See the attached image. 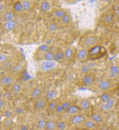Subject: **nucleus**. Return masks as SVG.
<instances>
[{
  "label": "nucleus",
  "mask_w": 119,
  "mask_h": 130,
  "mask_svg": "<svg viewBox=\"0 0 119 130\" xmlns=\"http://www.w3.org/2000/svg\"><path fill=\"white\" fill-rule=\"evenodd\" d=\"M105 54V49L103 46L99 45H95L88 50V58L92 60L99 59Z\"/></svg>",
  "instance_id": "nucleus-1"
},
{
  "label": "nucleus",
  "mask_w": 119,
  "mask_h": 130,
  "mask_svg": "<svg viewBox=\"0 0 119 130\" xmlns=\"http://www.w3.org/2000/svg\"><path fill=\"white\" fill-rule=\"evenodd\" d=\"M116 104V101L114 98L112 97L110 98L107 102L105 103H102L100 108L102 111H108L112 110Z\"/></svg>",
  "instance_id": "nucleus-2"
},
{
  "label": "nucleus",
  "mask_w": 119,
  "mask_h": 130,
  "mask_svg": "<svg viewBox=\"0 0 119 130\" xmlns=\"http://www.w3.org/2000/svg\"><path fill=\"white\" fill-rule=\"evenodd\" d=\"M56 62L54 60L47 61L45 60L41 64V69L44 71H50L55 69L56 67Z\"/></svg>",
  "instance_id": "nucleus-3"
},
{
  "label": "nucleus",
  "mask_w": 119,
  "mask_h": 130,
  "mask_svg": "<svg viewBox=\"0 0 119 130\" xmlns=\"http://www.w3.org/2000/svg\"><path fill=\"white\" fill-rule=\"evenodd\" d=\"M97 42V37L94 36H90L86 37L83 41L84 46L85 47L91 48L95 45Z\"/></svg>",
  "instance_id": "nucleus-4"
},
{
  "label": "nucleus",
  "mask_w": 119,
  "mask_h": 130,
  "mask_svg": "<svg viewBox=\"0 0 119 130\" xmlns=\"http://www.w3.org/2000/svg\"><path fill=\"white\" fill-rule=\"evenodd\" d=\"M85 120H86L85 119V117L83 115L78 114L72 116L70 120V122L72 124L78 125L84 124Z\"/></svg>",
  "instance_id": "nucleus-5"
},
{
  "label": "nucleus",
  "mask_w": 119,
  "mask_h": 130,
  "mask_svg": "<svg viewBox=\"0 0 119 130\" xmlns=\"http://www.w3.org/2000/svg\"><path fill=\"white\" fill-rule=\"evenodd\" d=\"M17 26V23L14 20L12 21L6 22L4 24V28L6 32H11L14 30Z\"/></svg>",
  "instance_id": "nucleus-6"
},
{
  "label": "nucleus",
  "mask_w": 119,
  "mask_h": 130,
  "mask_svg": "<svg viewBox=\"0 0 119 130\" xmlns=\"http://www.w3.org/2000/svg\"><path fill=\"white\" fill-rule=\"evenodd\" d=\"M82 82L85 86H90L94 82V78L90 75H85L82 79Z\"/></svg>",
  "instance_id": "nucleus-7"
},
{
  "label": "nucleus",
  "mask_w": 119,
  "mask_h": 130,
  "mask_svg": "<svg viewBox=\"0 0 119 130\" xmlns=\"http://www.w3.org/2000/svg\"><path fill=\"white\" fill-rule=\"evenodd\" d=\"M81 110V108L79 106L76 105H72L69 108L68 110V111L66 112L68 114L70 115H75L77 114H78L79 113Z\"/></svg>",
  "instance_id": "nucleus-8"
},
{
  "label": "nucleus",
  "mask_w": 119,
  "mask_h": 130,
  "mask_svg": "<svg viewBox=\"0 0 119 130\" xmlns=\"http://www.w3.org/2000/svg\"><path fill=\"white\" fill-rule=\"evenodd\" d=\"M77 59L80 61H84L88 58V51L85 49H81L78 52L77 55Z\"/></svg>",
  "instance_id": "nucleus-9"
},
{
  "label": "nucleus",
  "mask_w": 119,
  "mask_h": 130,
  "mask_svg": "<svg viewBox=\"0 0 119 130\" xmlns=\"http://www.w3.org/2000/svg\"><path fill=\"white\" fill-rule=\"evenodd\" d=\"M46 105V102L44 99H39L37 100L34 104V108L36 110H43Z\"/></svg>",
  "instance_id": "nucleus-10"
},
{
  "label": "nucleus",
  "mask_w": 119,
  "mask_h": 130,
  "mask_svg": "<svg viewBox=\"0 0 119 130\" xmlns=\"http://www.w3.org/2000/svg\"><path fill=\"white\" fill-rule=\"evenodd\" d=\"M91 120L97 124H101L103 122V119L102 116L99 114L95 112L92 113L91 114Z\"/></svg>",
  "instance_id": "nucleus-11"
},
{
  "label": "nucleus",
  "mask_w": 119,
  "mask_h": 130,
  "mask_svg": "<svg viewBox=\"0 0 119 130\" xmlns=\"http://www.w3.org/2000/svg\"><path fill=\"white\" fill-rule=\"evenodd\" d=\"M57 97V92L55 90L51 89L47 91L46 95V99L47 101L50 102L51 101L56 100V98Z\"/></svg>",
  "instance_id": "nucleus-12"
},
{
  "label": "nucleus",
  "mask_w": 119,
  "mask_h": 130,
  "mask_svg": "<svg viewBox=\"0 0 119 130\" xmlns=\"http://www.w3.org/2000/svg\"><path fill=\"white\" fill-rule=\"evenodd\" d=\"M111 83L108 81L103 80L102 81L98 84V88L101 90L102 91H106L108 90L111 88Z\"/></svg>",
  "instance_id": "nucleus-13"
},
{
  "label": "nucleus",
  "mask_w": 119,
  "mask_h": 130,
  "mask_svg": "<svg viewBox=\"0 0 119 130\" xmlns=\"http://www.w3.org/2000/svg\"><path fill=\"white\" fill-rule=\"evenodd\" d=\"M79 107L81 108V110L87 111L91 107V103L87 99H83L80 101Z\"/></svg>",
  "instance_id": "nucleus-14"
},
{
  "label": "nucleus",
  "mask_w": 119,
  "mask_h": 130,
  "mask_svg": "<svg viewBox=\"0 0 119 130\" xmlns=\"http://www.w3.org/2000/svg\"><path fill=\"white\" fill-rule=\"evenodd\" d=\"M13 82V79L10 76H3L0 79V83L3 86H9Z\"/></svg>",
  "instance_id": "nucleus-15"
},
{
  "label": "nucleus",
  "mask_w": 119,
  "mask_h": 130,
  "mask_svg": "<svg viewBox=\"0 0 119 130\" xmlns=\"http://www.w3.org/2000/svg\"><path fill=\"white\" fill-rule=\"evenodd\" d=\"M84 127L89 130H93L96 129L97 127V124L94 123L93 121L91 120H85L84 123Z\"/></svg>",
  "instance_id": "nucleus-16"
},
{
  "label": "nucleus",
  "mask_w": 119,
  "mask_h": 130,
  "mask_svg": "<svg viewBox=\"0 0 119 130\" xmlns=\"http://www.w3.org/2000/svg\"><path fill=\"white\" fill-rule=\"evenodd\" d=\"M65 58L64 52L62 51H58L54 54V60L56 62H59L64 60Z\"/></svg>",
  "instance_id": "nucleus-17"
},
{
  "label": "nucleus",
  "mask_w": 119,
  "mask_h": 130,
  "mask_svg": "<svg viewBox=\"0 0 119 130\" xmlns=\"http://www.w3.org/2000/svg\"><path fill=\"white\" fill-rule=\"evenodd\" d=\"M45 129L46 130H56L57 129V123L53 121H48Z\"/></svg>",
  "instance_id": "nucleus-18"
},
{
  "label": "nucleus",
  "mask_w": 119,
  "mask_h": 130,
  "mask_svg": "<svg viewBox=\"0 0 119 130\" xmlns=\"http://www.w3.org/2000/svg\"><path fill=\"white\" fill-rule=\"evenodd\" d=\"M47 121L45 118H40L37 123V128L39 130H43L45 129Z\"/></svg>",
  "instance_id": "nucleus-19"
},
{
  "label": "nucleus",
  "mask_w": 119,
  "mask_h": 130,
  "mask_svg": "<svg viewBox=\"0 0 119 130\" xmlns=\"http://www.w3.org/2000/svg\"><path fill=\"white\" fill-rule=\"evenodd\" d=\"M51 4L48 1H43L40 5V10L43 12H47L51 9Z\"/></svg>",
  "instance_id": "nucleus-20"
},
{
  "label": "nucleus",
  "mask_w": 119,
  "mask_h": 130,
  "mask_svg": "<svg viewBox=\"0 0 119 130\" xmlns=\"http://www.w3.org/2000/svg\"><path fill=\"white\" fill-rule=\"evenodd\" d=\"M42 92V89L39 87H36L32 90L31 92V97L33 98L36 99L39 97Z\"/></svg>",
  "instance_id": "nucleus-21"
},
{
  "label": "nucleus",
  "mask_w": 119,
  "mask_h": 130,
  "mask_svg": "<svg viewBox=\"0 0 119 130\" xmlns=\"http://www.w3.org/2000/svg\"><path fill=\"white\" fill-rule=\"evenodd\" d=\"M112 98L111 95V94L109 92H105L101 95L100 99L102 103H105L106 102H107V101L110 98Z\"/></svg>",
  "instance_id": "nucleus-22"
},
{
  "label": "nucleus",
  "mask_w": 119,
  "mask_h": 130,
  "mask_svg": "<svg viewBox=\"0 0 119 130\" xmlns=\"http://www.w3.org/2000/svg\"><path fill=\"white\" fill-rule=\"evenodd\" d=\"M14 18V14L12 12H7L3 16V19L6 22H9L13 20Z\"/></svg>",
  "instance_id": "nucleus-23"
},
{
  "label": "nucleus",
  "mask_w": 119,
  "mask_h": 130,
  "mask_svg": "<svg viewBox=\"0 0 119 130\" xmlns=\"http://www.w3.org/2000/svg\"><path fill=\"white\" fill-rule=\"evenodd\" d=\"M13 9L17 13H20L24 11V8L22 4V3L20 2H16L13 6Z\"/></svg>",
  "instance_id": "nucleus-24"
},
{
  "label": "nucleus",
  "mask_w": 119,
  "mask_h": 130,
  "mask_svg": "<svg viewBox=\"0 0 119 130\" xmlns=\"http://www.w3.org/2000/svg\"><path fill=\"white\" fill-rule=\"evenodd\" d=\"M64 52L65 58L69 60L70 59L72 58L73 54V51L72 49H71V48H67Z\"/></svg>",
  "instance_id": "nucleus-25"
},
{
  "label": "nucleus",
  "mask_w": 119,
  "mask_h": 130,
  "mask_svg": "<svg viewBox=\"0 0 119 130\" xmlns=\"http://www.w3.org/2000/svg\"><path fill=\"white\" fill-rule=\"evenodd\" d=\"M58 103L57 102L56 100H54L50 101V103H49L48 105V110L51 112L55 111V109L57 106V105H58Z\"/></svg>",
  "instance_id": "nucleus-26"
},
{
  "label": "nucleus",
  "mask_w": 119,
  "mask_h": 130,
  "mask_svg": "<svg viewBox=\"0 0 119 130\" xmlns=\"http://www.w3.org/2000/svg\"><path fill=\"white\" fill-rule=\"evenodd\" d=\"M44 58L45 60L53 61L54 59V54L51 51L45 52L44 54Z\"/></svg>",
  "instance_id": "nucleus-27"
},
{
  "label": "nucleus",
  "mask_w": 119,
  "mask_h": 130,
  "mask_svg": "<svg viewBox=\"0 0 119 130\" xmlns=\"http://www.w3.org/2000/svg\"><path fill=\"white\" fill-rule=\"evenodd\" d=\"M110 74L112 76H116L119 74V67L118 66H116V65H113L111 66L110 69Z\"/></svg>",
  "instance_id": "nucleus-28"
},
{
  "label": "nucleus",
  "mask_w": 119,
  "mask_h": 130,
  "mask_svg": "<svg viewBox=\"0 0 119 130\" xmlns=\"http://www.w3.org/2000/svg\"><path fill=\"white\" fill-rule=\"evenodd\" d=\"M12 91L15 93H19L22 90V87L19 83H15L12 86Z\"/></svg>",
  "instance_id": "nucleus-29"
},
{
  "label": "nucleus",
  "mask_w": 119,
  "mask_h": 130,
  "mask_svg": "<svg viewBox=\"0 0 119 130\" xmlns=\"http://www.w3.org/2000/svg\"><path fill=\"white\" fill-rule=\"evenodd\" d=\"M38 49L43 52H47L51 51V47L47 44H42L38 47Z\"/></svg>",
  "instance_id": "nucleus-30"
},
{
  "label": "nucleus",
  "mask_w": 119,
  "mask_h": 130,
  "mask_svg": "<svg viewBox=\"0 0 119 130\" xmlns=\"http://www.w3.org/2000/svg\"><path fill=\"white\" fill-rule=\"evenodd\" d=\"M66 14V12L64 10H58L55 12L54 15L56 18L61 19Z\"/></svg>",
  "instance_id": "nucleus-31"
},
{
  "label": "nucleus",
  "mask_w": 119,
  "mask_h": 130,
  "mask_svg": "<svg viewBox=\"0 0 119 130\" xmlns=\"http://www.w3.org/2000/svg\"><path fill=\"white\" fill-rule=\"evenodd\" d=\"M66 128V123L63 121H60L57 123V129L58 130H65Z\"/></svg>",
  "instance_id": "nucleus-32"
},
{
  "label": "nucleus",
  "mask_w": 119,
  "mask_h": 130,
  "mask_svg": "<svg viewBox=\"0 0 119 130\" xmlns=\"http://www.w3.org/2000/svg\"><path fill=\"white\" fill-rule=\"evenodd\" d=\"M90 67L88 65H84L83 66H81L80 71L82 74H84V75L88 74V73L89 72V70H90Z\"/></svg>",
  "instance_id": "nucleus-33"
},
{
  "label": "nucleus",
  "mask_w": 119,
  "mask_h": 130,
  "mask_svg": "<svg viewBox=\"0 0 119 130\" xmlns=\"http://www.w3.org/2000/svg\"><path fill=\"white\" fill-rule=\"evenodd\" d=\"M4 126L5 128L9 129L12 127V125H13V121L12 119H5V121H4Z\"/></svg>",
  "instance_id": "nucleus-34"
},
{
  "label": "nucleus",
  "mask_w": 119,
  "mask_h": 130,
  "mask_svg": "<svg viewBox=\"0 0 119 130\" xmlns=\"http://www.w3.org/2000/svg\"><path fill=\"white\" fill-rule=\"evenodd\" d=\"M71 103L69 101H66L62 103V106L64 112H67L69 108L71 106Z\"/></svg>",
  "instance_id": "nucleus-35"
},
{
  "label": "nucleus",
  "mask_w": 119,
  "mask_h": 130,
  "mask_svg": "<svg viewBox=\"0 0 119 130\" xmlns=\"http://www.w3.org/2000/svg\"><path fill=\"white\" fill-rule=\"evenodd\" d=\"M58 29V26L55 23H51L48 25V30L50 32H54Z\"/></svg>",
  "instance_id": "nucleus-36"
},
{
  "label": "nucleus",
  "mask_w": 119,
  "mask_h": 130,
  "mask_svg": "<svg viewBox=\"0 0 119 130\" xmlns=\"http://www.w3.org/2000/svg\"><path fill=\"white\" fill-rule=\"evenodd\" d=\"M113 19V15L111 14H108L104 16V22L105 23L109 24L112 22Z\"/></svg>",
  "instance_id": "nucleus-37"
},
{
  "label": "nucleus",
  "mask_w": 119,
  "mask_h": 130,
  "mask_svg": "<svg viewBox=\"0 0 119 130\" xmlns=\"http://www.w3.org/2000/svg\"><path fill=\"white\" fill-rule=\"evenodd\" d=\"M22 4L24 8V11H28L31 9V4L28 1H23L22 2Z\"/></svg>",
  "instance_id": "nucleus-38"
},
{
  "label": "nucleus",
  "mask_w": 119,
  "mask_h": 130,
  "mask_svg": "<svg viewBox=\"0 0 119 130\" xmlns=\"http://www.w3.org/2000/svg\"><path fill=\"white\" fill-rule=\"evenodd\" d=\"M14 112L16 114L21 115L25 112V109L22 107H17L15 109Z\"/></svg>",
  "instance_id": "nucleus-39"
},
{
  "label": "nucleus",
  "mask_w": 119,
  "mask_h": 130,
  "mask_svg": "<svg viewBox=\"0 0 119 130\" xmlns=\"http://www.w3.org/2000/svg\"><path fill=\"white\" fill-rule=\"evenodd\" d=\"M8 59H9V57H8L6 54L4 53L0 54V63H4L6 62Z\"/></svg>",
  "instance_id": "nucleus-40"
},
{
  "label": "nucleus",
  "mask_w": 119,
  "mask_h": 130,
  "mask_svg": "<svg viewBox=\"0 0 119 130\" xmlns=\"http://www.w3.org/2000/svg\"><path fill=\"white\" fill-rule=\"evenodd\" d=\"M56 113L57 114H61L63 112H64V109H63V106H62V103H58V105H57V106L55 109V111Z\"/></svg>",
  "instance_id": "nucleus-41"
},
{
  "label": "nucleus",
  "mask_w": 119,
  "mask_h": 130,
  "mask_svg": "<svg viewBox=\"0 0 119 130\" xmlns=\"http://www.w3.org/2000/svg\"><path fill=\"white\" fill-rule=\"evenodd\" d=\"M3 116L5 117L6 119H10L12 118L13 113L9 110H6L3 113Z\"/></svg>",
  "instance_id": "nucleus-42"
},
{
  "label": "nucleus",
  "mask_w": 119,
  "mask_h": 130,
  "mask_svg": "<svg viewBox=\"0 0 119 130\" xmlns=\"http://www.w3.org/2000/svg\"><path fill=\"white\" fill-rule=\"evenodd\" d=\"M22 69V65L18 64L16 65L15 66H14L13 68H12V71L14 72H17L19 71L20 70H21Z\"/></svg>",
  "instance_id": "nucleus-43"
},
{
  "label": "nucleus",
  "mask_w": 119,
  "mask_h": 130,
  "mask_svg": "<svg viewBox=\"0 0 119 130\" xmlns=\"http://www.w3.org/2000/svg\"><path fill=\"white\" fill-rule=\"evenodd\" d=\"M70 21V17L68 14H66L64 17L61 18V21H62L63 23L64 24H68Z\"/></svg>",
  "instance_id": "nucleus-44"
},
{
  "label": "nucleus",
  "mask_w": 119,
  "mask_h": 130,
  "mask_svg": "<svg viewBox=\"0 0 119 130\" xmlns=\"http://www.w3.org/2000/svg\"><path fill=\"white\" fill-rule=\"evenodd\" d=\"M3 98L7 100H10L12 98V93L10 91H6L3 93Z\"/></svg>",
  "instance_id": "nucleus-45"
},
{
  "label": "nucleus",
  "mask_w": 119,
  "mask_h": 130,
  "mask_svg": "<svg viewBox=\"0 0 119 130\" xmlns=\"http://www.w3.org/2000/svg\"><path fill=\"white\" fill-rule=\"evenodd\" d=\"M19 130H28V128L26 124L23 123L19 126Z\"/></svg>",
  "instance_id": "nucleus-46"
},
{
  "label": "nucleus",
  "mask_w": 119,
  "mask_h": 130,
  "mask_svg": "<svg viewBox=\"0 0 119 130\" xmlns=\"http://www.w3.org/2000/svg\"><path fill=\"white\" fill-rule=\"evenodd\" d=\"M5 100L3 98H0V109H2L5 106Z\"/></svg>",
  "instance_id": "nucleus-47"
},
{
  "label": "nucleus",
  "mask_w": 119,
  "mask_h": 130,
  "mask_svg": "<svg viewBox=\"0 0 119 130\" xmlns=\"http://www.w3.org/2000/svg\"><path fill=\"white\" fill-rule=\"evenodd\" d=\"M4 8V5L3 4H0V12H1Z\"/></svg>",
  "instance_id": "nucleus-48"
},
{
  "label": "nucleus",
  "mask_w": 119,
  "mask_h": 130,
  "mask_svg": "<svg viewBox=\"0 0 119 130\" xmlns=\"http://www.w3.org/2000/svg\"><path fill=\"white\" fill-rule=\"evenodd\" d=\"M3 92L0 90V98H2V97H3Z\"/></svg>",
  "instance_id": "nucleus-49"
},
{
  "label": "nucleus",
  "mask_w": 119,
  "mask_h": 130,
  "mask_svg": "<svg viewBox=\"0 0 119 130\" xmlns=\"http://www.w3.org/2000/svg\"><path fill=\"white\" fill-rule=\"evenodd\" d=\"M116 125H117V127H118V128L119 129V120L117 121V122L116 123Z\"/></svg>",
  "instance_id": "nucleus-50"
},
{
  "label": "nucleus",
  "mask_w": 119,
  "mask_h": 130,
  "mask_svg": "<svg viewBox=\"0 0 119 130\" xmlns=\"http://www.w3.org/2000/svg\"><path fill=\"white\" fill-rule=\"evenodd\" d=\"M99 130H109V129H108L107 128H102L100 129Z\"/></svg>",
  "instance_id": "nucleus-51"
},
{
  "label": "nucleus",
  "mask_w": 119,
  "mask_h": 130,
  "mask_svg": "<svg viewBox=\"0 0 119 130\" xmlns=\"http://www.w3.org/2000/svg\"><path fill=\"white\" fill-rule=\"evenodd\" d=\"M118 116L119 117V110L118 111Z\"/></svg>",
  "instance_id": "nucleus-52"
},
{
  "label": "nucleus",
  "mask_w": 119,
  "mask_h": 130,
  "mask_svg": "<svg viewBox=\"0 0 119 130\" xmlns=\"http://www.w3.org/2000/svg\"></svg>",
  "instance_id": "nucleus-53"
}]
</instances>
